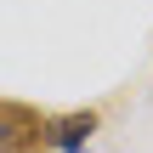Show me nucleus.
<instances>
[{
	"label": "nucleus",
	"mask_w": 153,
	"mask_h": 153,
	"mask_svg": "<svg viewBox=\"0 0 153 153\" xmlns=\"http://www.w3.org/2000/svg\"><path fill=\"white\" fill-rule=\"evenodd\" d=\"M40 148H45V114L0 97V153H40Z\"/></svg>",
	"instance_id": "nucleus-1"
},
{
	"label": "nucleus",
	"mask_w": 153,
	"mask_h": 153,
	"mask_svg": "<svg viewBox=\"0 0 153 153\" xmlns=\"http://www.w3.org/2000/svg\"><path fill=\"white\" fill-rule=\"evenodd\" d=\"M91 136H97V108H74V114L45 119V148H57V153H79Z\"/></svg>",
	"instance_id": "nucleus-2"
}]
</instances>
